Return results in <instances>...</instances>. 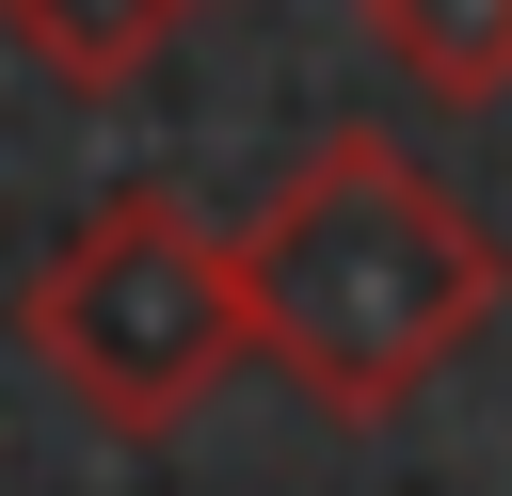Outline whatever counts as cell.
I'll use <instances>...</instances> for the list:
<instances>
[{
	"label": "cell",
	"instance_id": "6da1fadb",
	"mask_svg": "<svg viewBox=\"0 0 512 496\" xmlns=\"http://www.w3.org/2000/svg\"><path fill=\"white\" fill-rule=\"evenodd\" d=\"M496 304H512L496 224L448 208V176H416V144L384 128H320L240 224V320L336 432H384Z\"/></svg>",
	"mask_w": 512,
	"mask_h": 496
},
{
	"label": "cell",
	"instance_id": "3957f363",
	"mask_svg": "<svg viewBox=\"0 0 512 496\" xmlns=\"http://www.w3.org/2000/svg\"><path fill=\"white\" fill-rule=\"evenodd\" d=\"M176 16H192V0H0L16 64H32V80H64V96H112V80H144V64L176 48Z\"/></svg>",
	"mask_w": 512,
	"mask_h": 496
},
{
	"label": "cell",
	"instance_id": "277c9868",
	"mask_svg": "<svg viewBox=\"0 0 512 496\" xmlns=\"http://www.w3.org/2000/svg\"><path fill=\"white\" fill-rule=\"evenodd\" d=\"M368 32H384V64H400L416 96H448V112L512 96V0H368Z\"/></svg>",
	"mask_w": 512,
	"mask_h": 496
},
{
	"label": "cell",
	"instance_id": "7a4b0ae2",
	"mask_svg": "<svg viewBox=\"0 0 512 496\" xmlns=\"http://www.w3.org/2000/svg\"><path fill=\"white\" fill-rule=\"evenodd\" d=\"M16 336H32V368H48L112 448H160V432H192L208 384L256 352V320H240V240L192 224L176 192H96V208L64 224V256L16 288Z\"/></svg>",
	"mask_w": 512,
	"mask_h": 496
}]
</instances>
